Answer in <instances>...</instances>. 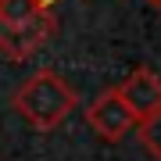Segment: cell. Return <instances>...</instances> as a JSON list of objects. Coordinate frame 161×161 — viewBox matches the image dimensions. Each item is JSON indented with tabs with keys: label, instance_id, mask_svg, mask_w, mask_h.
<instances>
[{
	"label": "cell",
	"instance_id": "cell-3",
	"mask_svg": "<svg viewBox=\"0 0 161 161\" xmlns=\"http://www.w3.org/2000/svg\"><path fill=\"white\" fill-rule=\"evenodd\" d=\"M86 122H90V129L97 132L100 140H108V143H118V140L136 125V118H132V111L125 108V100L118 97V90H104L86 108Z\"/></svg>",
	"mask_w": 161,
	"mask_h": 161
},
{
	"label": "cell",
	"instance_id": "cell-2",
	"mask_svg": "<svg viewBox=\"0 0 161 161\" xmlns=\"http://www.w3.org/2000/svg\"><path fill=\"white\" fill-rule=\"evenodd\" d=\"M58 32L47 0H0V54L7 61H25Z\"/></svg>",
	"mask_w": 161,
	"mask_h": 161
},
{
	"label": "cell",
	"instance_id": "cell-6",
	"mask_svg": "<svg viewBox=\"0 0 161 161\" xmlns=\"http://www.w3.org/2000/svg\"><path fill=\"white\" fill-rule=\"evenodd\" d=\"M147 4H150V7H158V11H161V0H147Z\"/></svg>",
	"mask_w": 161,
	"mask_h": 161
},
{
	"label": "cell",
	"instance_id": "cell-4",
	"mask_svg": "<svg viewBox=\"0 0 161 161\" xmlns=\"http://www.w3.org/2000/svg\"><path fill=\"white\" fill-rule=\"evenodd\" d=\"M115 90H118V97L125 100V108L132 111L136 122L154 115V111H161V75L150 72V68H132Z\"/></svg>",
	"mask_w": 161,
	"mask_h": 161
},
{
	"label": "cell",
	"instance_id": "cell-5",
	"mask_svg": "<svg viewBox=\"0 0 161 161\" xmlns=\"http://www.w3.org/2000/svg\"><path fill=\"white\" fill-rule=\"evenodd\" d=\"M136 125H140V140H143V147L161 161V111H154V115H147V118H140Z\"/></svg>",
	"mask_w": 161,
	"mask_h": 161
},
{
	"label": "cell",
	"instance_id": "cell-1",
	"mask_svg": "<svg viewBox=\"0 0 161 161\" xmlns=\"http://www.w3.org/2000/svg\"><path fill=\"white\" fill-rule=\"evenodd\" d=\"M75 104H79V97H75L72 82L64 79V75H58L54 68L32 72L29 79L14 90V97H11L14 115H22L32 129H40V132L58 129L61 122L75 111Z\"/></svg>",
	"mask_w": 161,
	"mask_h": 161
}]
</instances>
